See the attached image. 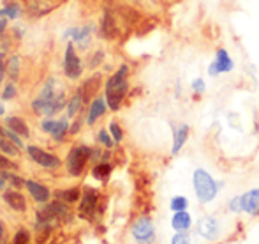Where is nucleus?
I'll use <instances>...</instances> for the list:
<instances>
[{"mask_svg":"<svg viewBox=\"0 0 259 244\" xmlns=\"http://www.w3.org/2000/svg\"><path fill=\"white\" fill-rule=\"evenodd\" d=\"M125 92H127V67H120L118 73H115L108 80V85H106V99H108V104L111 110H116L120 107Z\"/></svg>","mask_w":259,"mask_h":244,"instance_id":"f257e3e1","label":"nucleus"},{"mask_svg":"<svg viewBox=\"0 0 259 244\" xmlns=\"http://www.w3.org/2000/svg\"><path fill=\"white\" fill-rule=\"evenodd\" d=\"M192 183H194V191L198 195V198L201 202H211L217 195V184L215 181L210 177V173L205 172V170H196L194 177H192Z\"/></svg>","mask_w":259,"mask_h":244,"instance_id":"f03ea898","label":"nucleus"},{"mask_svg":"<svg viewBox=\"0 0 259 244\" xmlns=\"http://www.w3.org/2000/svg\"><path fill=\"white\" fill-rule=\"evenodd\" d=\"M90 158V149L89 147H74L67 158V168L72 176H79L85 168L87 161Z\"/></svg>","mask_w":259,"mask_h":244,"instance_id":"7ed1b4c3","label":"nucleus"},{"mask_svg":"<svg viewBox=\"0 0 259 244\" xmlns=\"http://www.w3.org/2000/svg\"><path fill=\"white\" fill-rule=\"evenodd\" d=\"M133 237L140 244H150L154 241V225L148 218H140L133 225Z\"/></svg>","mask_w":259,"mask_h":244,"instance_id":"20e7f679","label":"nucleus"},{"mask_svg":"<svg viewBox=\"0 0 259 244\" xmlns=\"http://www.w3.org/2000/svg\"><path fill=\"white\" fill-rule=\"evenodd\" d=\"M198 232L201 237L208 239V241H215V239L219 237V232H221V227H219V221L215 220V218H203V220H199L198 223Z\"/></svg>","mask_w":259,"mask_h":244,"instance_id":"39448f33","label":"nucleus"},{"mask_svg":"<svg viewBox=\"0 0 259 244\" xmlns=\"http://www.w3.org/2000/svg\"><path fill=\"white\" fill-rule=\"evenodd\" d=\"M28 154L35 163H39L41 166H46V168H57L60 165V159L57 156L48 154V152H45L39 147H28Z\"/></svg>","mask_w":259,"mask_h":244,"instance_id":"423d86ee","label":"nucleus"},{"mask_svg":"<svg viewBox=\"0 0 259 244\" xmlns=\"http://www.w3.org/2000/svg\"><path fill=\"white\" fill-rule=\"evenodd\" d=\"M64 67H65V75L69 78H78L79 73H81V62L76 57L74 53V46L69 45L67 50H65V62H64Z\"/></svg>","mask_w":259,"mask_h":244,"instance_id":"0eeeda50","label":"nucleus"},{"mask_svg":"<svg viewBox=\"0 0 259 244\" xmlns=\"http://www.w3.org/2000/svg\"><path fill=\"white\" fill-rule=\"evenodd\" d=\"M233 69V62L229 59V55L224 52V50H219L217 52V57H215V60L210 64V75L215 76L219 75V73H224V71H231Z\"/></svg>","mask_w":259,"mask_h":244,"instance_id":"6e6552de","label":"nucleus"},{"mask_svg":"<svg viewBox=\"0 0 259 244\" xmlns=\"http://www.w3.org/2000/svg\"><path fill=\"white\" fill-rule=\"evenodd\" d=\"M242 198V211L249 214H257L259 213V189H252V191L245 193Z\"/></svg>","mask_w":259,"mask_h":244,"instance_id":"1a4fd4ad","label":"nucleus"},{"mask_svg":"<svg viewBox=\"0 0 259 244\" xmlns=\"http://www.w3.org/2000/svg\"><path fill=\"white\" fill-rule=\"evenodd\" d=\"M4 200L7 202V205L14 211H25L27 209V202H25V196L20 195L18 191H6L4 193Z\"/></svg>","mask_w":259,"mask_h":244,"instance_id":"9d476101","label":"nucleus"},{"mask_svg":"<svg viewBox=\"0 0 259 244\" xmlns=\"http://www.w3.org/2000/svg\"><path fill=\"white\" fill-rule=\"evenodd\" d=\"M25 186H27V189L30 191V195L34 196L37 202H48L50 191H48V188H46V186L37 184V183H34V181H27Z\"/></svg>","mask_w":259,"mask_h":244,"instance_id":"9b49d317","label":"nucleus"},{"mask_svg":"<svg viewBox=\"0 0 259 244\" xmlns=\"http://www.w3.org/2000/svg\"><path fill=\"white\" fill-rule=\"evenodd\" d=\"M191 223H192L191 216H189V213H185V211H178V213L173 216V220H171V227L178 232L187 230V228L191 227Z\"/></svg>","mask_w":259,"mask_h":244,"instance_id":"f8f14e48","label":"nucleus"},{"mask_svg":"<svg viewBox=\"0 0 259 244\" xmlns=\"http://www.w3.org/2000/svg\"><path fill=\"white\" fill-rule=\"evenodd\" d=\"M97 87H99V76H94V78L87 80L83 83V87L79 89V96H81L83 101H89L92 99V96L97 92Z\"/></svg>","mask_w":259,"mask_h":244,"instance_id":"ddd939ff","label":"nucleus"},{"mask_svg":"<svg viewBox=\"0 0 259 244\" xmlns=\"http://www.w3.org/2000/svg\"><path fill=\"white\" fill-rule=\"evenodd\" d=\"M42 129L52 133L55 138H62V134L67 131V122L65 121H46V122H42Z\"/></svg>","mask_w":259,"mask_h":244,"instance_id":"4468645a","label":"nucleus"},{"mask_svg":"<svg viewBox=\"0 0 259 244\" xmlns=\"http://www.w3.org/2000/svg\"><path fill=\"white\" fill-rule=\"evenodd\" d=\"M96 203H97V195L92 191V189H89V191L85 193V198H83V203H81V214H85V216H90V214L96 211Z\"/></svg>","mask_w":259,"mask_h":244,"instance_id":"2eb2a0df","label":"nucleus"},{"mask_svg":"<svg viewBox=\"0 0 259 244\" xmlns=\"http://www.w3.org/2000/svg\"><path fill=\"white\" fill-rule=\"evenodd\" d=\"M7 126H9V129L11 131H14L16 134H20V136H25L27 138L28 134V127H27V124H25V121H21V119H18V117H9L7 119Z\"/></svg>","mask_w":259,"mask_h":244,"instance_id":"dca6fc26","label":"nucleus"},{"mask_svg":"<svg viewBox=\"0 0 259 244\" xmlns=\"http://www.w3.org/2000/svg\"><path fill=\"white\" fill-rule=\"evenodd\" d=\"M187 134H189V127L187 126H180L175 133V144H173V154H177L178 151L182 149V145L185 144L187 140Z\"/></svg>","mask_w":259,"mask_h":244,"instance_id":"f3484780","label":"nucleus"},{"mask_svg":"<svg viewBox=\"0 0 259 244\" xmlns=\"http://www.w3.org/2000/svg\"><path fill=\"white\" fill-rule=\"evenodd\" d=\"M104 110H106V103L103 99H96L92 103V107H90V115H89V122L90 124H94L97 121V119L101 117V115L104 114Z\"/></svg>","mask_w":259,"mask_h":244,"instance_id":"a211bd4d","label":"nucleus"},{"mask_svg":"<svg viewBox=\"0 0 259 244\" xmlns=\"http://www.w3.org/2000/svg\"><path fill=\"white\" fill-rule=\"evenodd\" d=\"M53 7H55L53 0H35V2L32 4V13L45 14V13H48V11H52Z\"/></svg>","mask_w":259,"mask_h":244,"instance_id":"6ab92c4d","label":"nucleus"},{"mask_svg":"<svg viewBox=\"0 0 259 244\" xmlns=\"http://www.w3.org/2000/svg\"><path fill=\"white\" fill-rule=\"evenodd\" d=\"M71 36L76 39V43H79V46H83L85 48L87 45H89L90 41V30L89 28H83V30H71Z\"/></svg>","mask_w":259,"mask_h":244,"instance_id":"aec40b11","label":"nucleus"},{"mask_svg":"<svg viewBox=\"0 0 259 244\" xmlns=\"http://www.w3.org/2000/svg\"><path fill=\"white\" fill-rule=\"evenodd\" d=\"M109 173H111V166L106 165V163H101V165H97L96 168H94V177H96V179L104 181L109 177Z\"/></svg>","mask_w":259,"mask_h":244,"instance_id":"412c9836","label":"nucleus"},{"mask_svg":"<svg viewBox=\"0 0 259 244\" xmlns=\"http://www.w3.org/2000/svg\"><path fill=\"white\" fill-rule=\"evenodd\" d=\"M57 196L64 202H76L79 198V189H67V191H58Z\"/></svg>","mask_w":259,"mask_h":244,"instance_id":"4be33fe9","label":"nucleus"},{"mask_svg":"<svg viewBox=\"0 0 259 244\" xmlns=\"http://www.w3.org/2000/svg\"><path fill=\"white\" fill-rule=\"evenodd\" d=\"M7 75H9V78L13 80H16L18 78V71H20V60H18V57H11L9 59V64H7Z\"/></svg>","mask_w":259,"mask_h":244,"instance_id":"5701e85b","label":"nucleus"},{"mask_svg":"<svg viewBox=\"0 0 259 244\" xmlns=\"http://www.w3.org/2000/svg\"><path fill=\"white\" fill-rule=\"evenodd\" d=\"M0 149H2L6 154H11V156H18V149L14 144H11V138L6 140V138H0Z\"/></svg>","mask_w":259,"mask_h":244,"instance_id":"b1692460","label":"nucleus"},{"mask_svg":"<svg viewBox=\"0 0 259 244\" xmlns=\"http://www.w3.org/2000/svg\"><path fill=\"white\" fill-rule=\"evenodd\" d=\"M81 96H74L71 101H69V108H67V117H74L76 115V112L79 110V104H81Z\"/></svg>","mask_w":259,"mask_h":244,"instance_id":"393cba45","label":"nucleus"},{"mask_svg":"<svg viewBox=\"0 0 259 244\" xmlns=\"http://www.w3.org/2000/svg\"><path fill=\"white\" fill-rule=\"evenodd\" d=\"M30 242V234H28L25 228H21V230L16 232V235H14V241L13 244H28Z\"/></svg>","mask_w":259,"mask_h":244,"instance_id":"a878e982","label":"nucleus"},{"mask_svg":"<svg viewBox=\"0 0 259 244\" xmlns=\"http://www.w3.org/2000/svg\"><path fill=\"white\" fill-rule=\"evenodd\" d=\"M185 207H187V198H184V196H175L173 200H171V209L173 211H185Z\"/></svg>","mask_w":259,"mask_h":244,"instance_id":"bb28decb","label":"nucleus"},{"mask_svg":"<svg viewBox=\"0 0 259 244\" xmlns=\"http://www.w3.org/2000/svg\"><path fill=\"white\" fill-rule=\"evenodd\" d=\"M189 242H191V239H189L187 234H177L171 239V244H189Z\"/></svg>","mask_w":259,"mask_h":244,"instance_id":"cd10ccee","label":"nucleus"},{"mask_svg":"<svg viewBox=\"0 0 259 244\" xmlns=\"http://www.w3.org/2000/svg\"><path fill=\"white\" fill-rule=\"evenodd\" d=\"M109 129H111L113 140H115V142H120V140H122V131H120L118 124H115V122H113L111 126H109Z\"/></svg>","mask_w":259,"mask_h":244,"instance_id":"c85d7f7f","label":"nucleus"},{"mask_svg":"<svg viewBox=\"0 0 259 244\" xmlns=\"http://www.w3.org/2000/svg\"><path fill=\"white\" fill-rule=\"evenodd\" d=\"M0 168H2V170H9V168L16 170V165H13V163H11L9 159L4 158V156L0 154Z\"/></svg>","mask_w":259,"mask_h":244,"instance_id":"c756f323","label":"nucleus"},{"mask_svg":"<svg viewBox=\"0 0 259 244\" xmlns=\"http://www.w3.org/2000/svg\"><path fill=\"white\" fill-rule=\"evenodd\" d=\"M99 140L103 142L106 147H111V145H113V140L109 138V134L106 133V131H101V133H99Z\"/></svg>","mask_w":259,"mask_h":244,"instance_id":"7c9ffc66","label":"nucleus"},{"mask_svg":"<svg viewBox=\"0 0 259 244\" xmlns=\"http://www.w3.org/2000/svg\"><path fill=\"white\" fill-rule=\"evenodd\" d=\"M2 14H7V16H11V18H16V14H18V7H16V6L7 7V9L0 11V16H2Z\"/></svg>","mask_w":259,"mask_h":244,"instance_id":"2f4dec72","label":"nucleus"},{"mask_svg":"<svg viewBox=\"0 0 259 244\" xmlns=\"http://www.w3.org/2000/svg\"><path fill=\"white\" fill-rule=\"evenodd\" d=\"M192 89H194V92H203L205 90V82L203 80H194V83H192Z\"/></svg>","mask_w":259,"mask_h":244,"instance_id":"473e14b6","label":"nucleus"},{"mask_svg":"<svg viewBox=\"0 0 259 244\" xmlns=\"http://www.w3.org/2000/svg\"><path fill=\"white\" fill-rule=\"evenodd\" d=\"M14 94H16V90H14V85H7L6 87V92H4V99H9V97H14Z\"/></svg>","mask_w":259,"mask_h":244,"instance_id":"72a5a7b5","label":"nucleus"},{"mask_svg":"<svg viewBox=\"0 0 259 244\" xmlns=\"http://www.w3.org/2000/svg\"><path fill=\"white\" fill-rule=\"evenodd\" d=\"M4 78V55L0 53V82H2Z\"/></svg>","mask_w":259,"mask_h":244,"instance_id":"f704fd0d","label":"nucleus"},{"mask_svg":"<svg viewBox=\"0 0 259 244\" xmlns=\"http://www.w3.org/2000/svg\"><path fill=\"white\" fill-rule=\"evenodd\" d=\"M9 138H11V140H13V142H14V144H16V145H21V142H20V140H18V138H16V133H14V131H13V133H9Z\"/></svg>","mask_w":259,"mask_h":244,"instance_id":"c9c22d12","label":"nucleus"},{"mask_svg":"<svg viewBox=\"0 0 259 244\" xmlns=\"http://www.w3.org/2000/svg\"><path fill=\"white\" fill-rule=\"evenodd\" d=\"M4 28H6V18L0 16V34L4 32Z\"/></svg>","mask_w":259,"mask_h":244,"instance_id":"e433bc0d","label":"nucleus"},{"mask_svg":"<svg viewBox=\"0 0 259 244\" xmlns=\"http://www.w3.org/2000/svg\"><path fill=\"white\" fill-rule=\"evenodd\" d=\"M79 126H81V122H76V124H74V126H72V129H71V131H72V133H76V131H78V129H79Z\"/></svg>","mask_w":259,"mask_h":244,"instance_id":"4c0bfd02","label":"nucleus"},{"mask_svg":"<svg viewBox=\"0 0 259 244\" xmlns=\"http://www.w3.org/2000/svg\"><path fill=\"white\" fill-rule=\"evenodd\" d=\"M2 235H4V227H2V223H0V239H2Z\"/></svg>","mask_w":259,"mask_h":244,"instance_id":"58836bf2","label":"nucleus"},{"mask_svg":"<svg viewBox=\"0 0 259 244\" xmlns=\"http://www.w3.org/2000/svg\"><path fill=\"white\" fill-rule=\"evenodd\" d=\"M2 114H4V107L0 104V115H2Z\"/></svg>","mask_w":259,"mask_h":244,"instance_id":"ea45409f","label":"nucleus"},{"mask_svg":"<svg viewBox=\"0 0 259 244\" xmlns=\"http://www.w3.org/2000/svg\"><path fill=\"white\" fill-rule=\"evenodd\" d=\"M4 133V131H2V127H0V134H2Z\"/></svg>","mask_w":259,"mask_h":244,"instance_id":"a19ab883","label":"nucleus"}]
</instances>
